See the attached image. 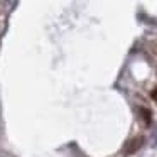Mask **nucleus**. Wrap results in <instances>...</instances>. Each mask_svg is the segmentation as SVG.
<instances>
[{
	"label": "nucleus",
	"mask_w": 157,
	"mask_h": 157,
	"mask_svg": "<svg viewBox=\"0 0 157 157\" xmlns=\"http://www.w3.org/2000/svg\"><path fill=\"white\" fill-rule=\"evenodd\" d=\"M139 112H140V115H142L145 125H150V123H152V112L147 110V108H144V106H142V108H139Z\"/></svg>",
	"instance_id": "nucleus-2"
},
{
	"label": "nucleus",
	"mask_w": 157,
	"mask_h": 157,
	"mask_svg": "<svg viewBox=\"0 0 157 157\" xmlns=\"http://www.w3.org/2000/svg\"><path fill=\"white\" fill-rule=\"evenodd\" d=\"M144 142H145L144 135H137V137H133L132 140H128V144H127L125 149H123V155L128 157V155H132V154H135L137 150H139L140 147L144 145Z\"/></svg>",
	"instance_id": "nucleus-1"
},
{
	"label": "nucleus",
	"mask_w": 157,
	"mask_h": 157,
	"mask_svg": "<svg viewBox=\"0 0 157 157\" xmlns=\"http://www.w3.org/2000/svg\"><path fill=\"white\" fill-rule=\"evenodd\" d=\"M150 96H152V100L157 103V88H154V90H152V93H150Z\"/></svg>",
	"instance_id": "nucleus-3"
}]
</instances>
